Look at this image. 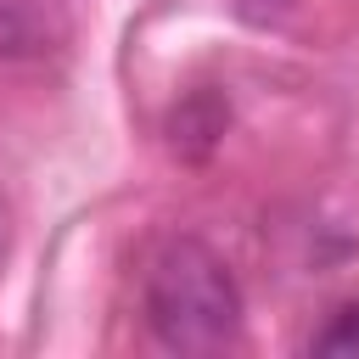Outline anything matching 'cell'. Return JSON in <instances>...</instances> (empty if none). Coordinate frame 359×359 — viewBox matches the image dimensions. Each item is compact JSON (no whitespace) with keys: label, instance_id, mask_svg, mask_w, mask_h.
<instances>
[{"label":"cell","instance_id":"1","mask_svg":"<svg viewBox=\"0 0 359 359\" xmlns=\"http://www.w3.org/2000/svg\"><path fill=\"white\" fill-rule=\"evenodd\" d=\"M146 325L168 353H219L241 337V286L230 264L196 241L174 236L146 264Z\"/></svg>","mask_w":359,"mask_h":359},{"label":"cell","instance_id":"2","mask_svg":"<svg viewBox=\"0 0 359 359\" xmlns=\"http://www.w3.org/2000/svg\"><path fill=\"white\" fill-rule=\"evenodd\" d=\"M224 123H230V107H224L219 95H208V90H196V95H185V101L174 107V118H168V135H174V151H185V157H208V151L219 146V135H224Z\"/></svg>","mask_w":359,"mask_h":359},{"label":"cell","instance_id":"3","mask_svg":"<svg viewBox=\"0 0 359 359\" xmlns=\"http://www.w3.org/2000/svg\"><path fill=\"white\" fill-rule=\"evenodd\" d=\"M56 39L50 17L28 0H0V62H28V56H45Z\"/></svg>","mask_w":359,"mask_h":359},{"label":"cell","instance_id":"4","mask_svg":"<svg viewBox=\"0 0 359 359\" xmlns=\"http://www.w3.org/2000/svg\"><path fill=\"white\" fill-rule=\"evenodd\" d=\"M309 353H331V359H359V297L337 303L325 314V325L309 337Z\"/></svg>","mask_w":359,"mask_h":359}]
</instances>
